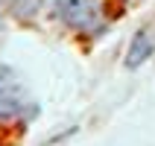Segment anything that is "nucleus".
I'll use <instances>...</instances> for the list:
<instances>
[{
  "mask_svg": "<svg viewBox=\"0 0 155 146\" xmlns=\"http://www.w3.org/2000/svg\"><path fill=\"white\" fill-rule=\"evenodd\" d=\"M152 50H155V35L149 32V29H140V32L135 35V41H132V47H129L126 64H129V67H138L140 61H147V56H152Z\"/></svg>",
  "mask_w": 155,
  "mask_h": 146,
  "instance_id": "nucleus-3",
  "label": "nucleus"
},
{
  "mask_svg": "<svg viewBox=\"0 0 155 146\" xmlns=\"http://www.w3.org/2000/svg\"><path fill=\"white\" fill-rule=\"evenodd\" d=\"M59 9H61V18L70 26H76V29L97 26V12L88 6L85 0H59Z\"/></svg>",
  "mask_w": 155,
  "mask_h": 146,
  "instance_id": "nucleus-2",
  "label": "nucleus"
},
{
  "mask_svg": "<svg viewBox=\"0 0 155 146\" xmlns=\"http://www.w3.org/2000/svg\"><path fill=\"white\" fill-rule=\"evenodd\" d=\"M26 108V96H24V88L15 82V76L9 73L6 67H0V117H18L24 114Z\"/></svg>",
  "mask_w": 155,
  "mask_h": 146,
  "instance_id": "nucleus-1",
  "label": "nucleus"
}]
</instances>
